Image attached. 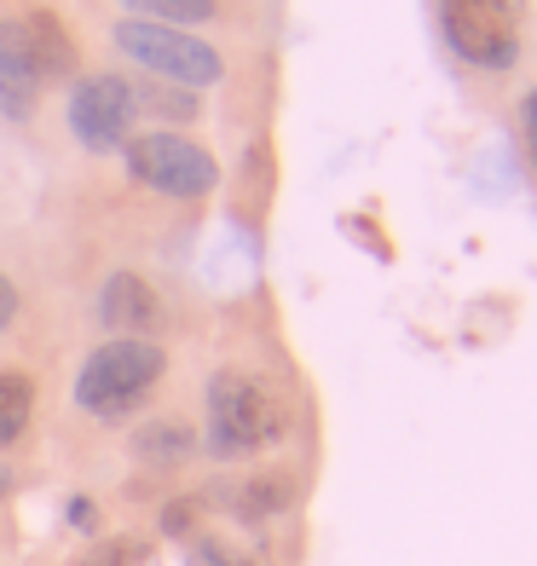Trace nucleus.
<instances>
[{
  "mask_svg": "<svg viewBox=\"0 0 537 566\" xmlns=\"http://www.w3.org/2000/svg\"><path fill=\"white\" fill-rule=\"evenodd\" d=\"M162 347H150L139 336H122V342H105L87 365L82 376H75V405L87 410V417H127V410H139V399L157 388V376H162Z\"/></svg>",
  "mask_w": 537,
  "mask_h": 566,
  "instance_id": "obj_1",
  "label": "nucleus"
},
{
  "mask_svg": "<svg viewBox=\"0 0 537 566\" xmlns=\"http://www.w3.org/2000/svg\"><path fill=\"white\" fill-rule=\"evenodd\" d=\"M284 405L243 370H220L209 381V440L220 457H243L284 440Z\"/></svg>",
  "mask_w": 537,
  "mask_h": 566,
  "instance_id": "obj_2",
  "label": "nucleus"
},
{
  "mask_svg": "<svg viewBox=\"0 0 537 566\" xmlns=\"http://www.w3.org/2000/svg\"><path fill=\"white\" fill-rule=\"evenodd\" d=\"M116 46L139 70H150V82H179V87H214L225 75V59L209 41H197L186 30H168V23H145L127 18L116 23Z\"/></svg>",
  "mask_w": 537,
  "mask_h": 566,
  "instance_id": "obj_3",
  "label": "nucleus"
},
{
  "mask_svg": "<svg viewBox=\"0 0 537 566\" xmlns=\"http://www.w3.org/2000/svg\"><path fill=\"white\" fill-rule=\"evenodd\" d=\"M445 41L474 70H503L520 46V0H445Z\"/></svg>",
  "mask_w": 537,
  "mask_h": 566,
  "instance_id": "obj_4",
  "label": "nucleus"
},
{
  "mask_svg": "<svg viewBox=\"0 0 537 566\" xmlns=\"http://www.w3.org/2000/svg\"><path fill=\"white\" fill-rule=\"evenodd\" d=\"M127 150V174L150 191H168V197H202L220 186V168L202 145L179 139V134H134L122 145Z\"/></svg>",
  "mask_w": 537,
  "mask_h": 566,
  "instance_id": "obj_5",
  "label": "nucleus"
},
{
  "mask_svg": "<svg viewBox=\"0 0 537 566\" xmlns=\"http://www.w3.org/2000/svg\"><path fill=\"white\" fill-rule=\"evenodd\" d=\"M134 87L122 82V75H87V82H75L70 93V134L82 139L93 157H105V150H122L134 139Z\"/></svg>",
  "mask_w": 537,
  "mask_h": 566,
  "instance_id": "obj_6",
  "label": "nucleus"
},
{
  "mask_svg": "<svg viewBox=\"0 0 537 566\" xmlns=\"http://www.w3.org/2000/svg\"><path fill=\"white\" fill-rule=\"evenodd\" d=\"M41 98V70L30 59V41H23V23L7 18L0 23V116L23 122Z\"/></svg>",
  "mask_w": 537,
  "mask_h": 566,
  "instance_id": "obj_7",
  "label": "nucleus"
},
{
  "mask_svg": "<svg viewBox=\"0 0 537 566\" xmlns=\"http://www.w3.org/2000/svg\"><path fill=\"white\" fill-rule=\"evenodd\" d=\"M98 318H105L110 329H150L157 324V295H150L145 277L116 272L105 283V295H98Z\"/></svg>",
  "mask_w": 537,
  "mask_h": 566,
  "instance_id": "obj_8",
  "label": "nucleus"
},
{
  "mask_svg": "<svg viewBox=\"0 0 537 566\" xmlns=\"http://www.w3.org/2000/svg\"><path fill=\"white\" fill-rule=\"evenodd\" d=\"M18 23H23V41H30V59L41 70V82L46 75H75V41L64 35V23L53 12H30Z\"/></svg>",
  "mask_w": 537,
  "mask_h": 566,
  "instance_id": "obj_9",
  "label": "nucleus"
},
{
  "mask_svg": "<svg viewBox=\"0 0 537 566\" xmlns=\"http://www.w3.org/2000/svg\"><path fill=\"white\" fill-rule=\"evenodd\" d=\"M30 417H35V388H30V376L0 370V446L23 440V428H30Z\"/></svg>",
  "mask_w": 537,
  "mask_h": 566,
  "instance_id": "obj_10",
  "label": "nucleus"
},
{
  "mask_svg": "<svg viewBox=\"0 0 537 566\" xmlns=\"http://www.w3.org/2000/svg\"><path fill=\"white\" fill-rule=\"evenodd\" d=\"M145 462H186L197 451V433L191 428H179V422H150L139 433V446H134Z\"/></svg>",
  "mask_w": 537,
  "mask_h": 566,
  "instance_id": "obj_11",
  "label": "nucleus"
},
{
  "mask_svg": "<svg viewBox=\"0 0 537 566\" xmlns=\"http://www.w3.org/2000/svg\"><path fill=\"white\" fill-rule=\"evenodd\" d=\"M122 7L134 12V18H145V23H168V30L214 18V0H122Z\"/></svg>",
  "mask_w": 537,
  "mask_h": 566,
  "instance_id": "obj_12",
  "label": "nucleus"
},
{
  "mask_svg": "<svg viewBox=\"0 0 537 566\" xmlns=\"http://www.w3.org/2000/svg\"><path fill=\"white\" fill-rule=\"evenodd\" d=\"M284 503H289V485H284V480H254L249 492L238 497V514H249V521H261V514L284 509Z\"/></svg>",
  "mask_w": 537,
  "mask_h": 566,
  "instance_id": "obj_13",
  "label": "nucleus"
},
{
  "mask_svg": "<svg viewBox=\"0 0 537 566\" xmlns=\"http://www.w3.org/2000/svg\"><path fill=\"white\" fill-rule=\"evenodd\" d=\"M134 105H150V111H168L173 122H186V116H197V105H191V98H186V93H179V98H173V93H162L157 82H145V87L134 93Z\"/></svg>",
  "mask_w": 537,
  "mask_h": 566,
  "instance_id": "obj_14",
  "label": "nucleus"
},
{
  "mask_svg": "<svg viewBox=\"0 0 537 566\" xmlns=\"http://www.w3.org/2000/svg\"><path fill=\"white\" fill-rule=\"evenodd\" d=\"M139 555H145L139 544H122V537H116V544H98L82 566H139Z\"/></svg>",
  "mask_w": 537,
  "mask_h": 566,
  "instance_id": "obj_15",
  "label": "nucleus"
},
{
  "mask_svg": "<svg viewBox=\"0 0 537 566\" xmlns=\"http://www.w3.org/2000/svg\"><path fill=\"white\" fill-rule=\"evenodd\" d=\"M191 566H249V560H238L225 544H214V537H202V544H191Z\"/></svg>",
  "mask_w": 537,
  "mask_h": 566,
  "instance_id": "obj_16",
  "label": "nucleus"
},
{
  "mask_svg": "<svg viewBox=\"0 0 537 566\" xmlns=\"http://www.w3.org/2000/svg\"><path fill=\"white\" fill-rule=\"evenodd\" d=\"M520 116H526V150H531V168H537V93H526Z\"/></svg>",
  "mask_w": 537,
  "mask_h": 566,
  "instance_id": "obj_17",
  "label": "nucleus"
},
{
  "mask_svg": "<svg viewBox=\"0 0 537 566\" xmlns=\"http://www.w3.org/2000/svg\"><path fill=\"white\" fill-rule=\"evenodd\" d=\"M191 514H197V503H173V509L162 514V526H168V532L179 537V532H186V526H191Z\"/></svg>",
  "mask_w": 537,
  "mask_h": 566,
  "instance_id": "obj_18",
  "label": "nucleus"
},
{
  "mask_svg": "<svg viewBox=\"0 0 537 566\" xmlns=\"http://www.w3.org/2000/svg\"><path fill=\"white\" fill-rule=\"evenodd\" d=\"M12 313H18V290H12V277H0V329L12 324Z\"/></svg>",
  "mask_w": 537,
  "mask_h": 566,
  "instance_id": "obj_19",
  "label": "nucleus"
},
{
  "mask_svg": "<svg viewBox=\"0 0 537 566\" xmlns=\"http://www.w3.org/2000/svg\"><path fill=\"white\" fill-rule=\"evenodd\" d=\"M0 492H7V474H0Z\"/></svg>",
  "mask_w": 537,
  "mask_h": 566,
  "instance_id": "obj_20",
  "label": "nucleus"
}]
</instances>
